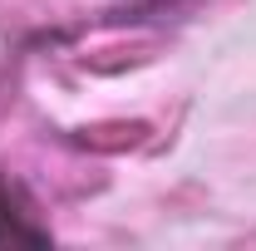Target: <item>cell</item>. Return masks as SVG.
Wrapping results in <instances>:
<instances>
[{
	"mask_svg": "<svg viewBox=\"0 0 256 251\" xmlns=\"http://www.w3.org/2000/svg\"><path fill=\"white\" fill-rule=\"evenodd\" d=\"M44 242H50V232L34 226V222L15 207V197H10L5 178H0V246H44Z\"/></svg>",
	"mask_w": 256,
	"mask_h": 251,
	"instance_id": "1",
	"label": "cell"
}]
</instances>
